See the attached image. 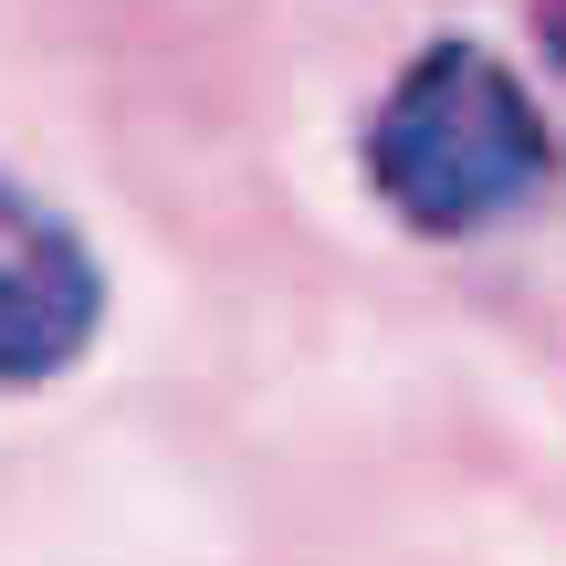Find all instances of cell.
Returning <instances> with one entry per match:
<instances>
[{
    "label": "cell",
    "mask_w": 566,
    "mask_h": 566,
    "mask_svg": "<svg viewBox=\"0 0 566 566\" xmlns=\"http://www.w3.org/2000/svg\"><path fill=\"white\" fill-rule=\"evenodd\" d=\"M357 158H367V189H378V210L399 231L472 242V231L514 221L525 200L556 189V126L493 42H430L378 95Z\"/></svg>",
    "instance_id": "1"
},
{
    "label": "cell",
    "mask_w": 566,
    "mask_h": 566,
    "mask_svg": "<svg viewBox=\"0 0 566 566\" xmlns=\"http://www.w3.org/2000/svg\"><path fill=\"white\" fill-rule=\"evenodd\" d=\"M105 336V263L42 189L0 179V388H53Z\"/></svg>",
    "instance_id": "2"
}]
</instances>
